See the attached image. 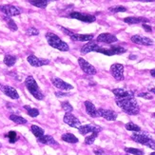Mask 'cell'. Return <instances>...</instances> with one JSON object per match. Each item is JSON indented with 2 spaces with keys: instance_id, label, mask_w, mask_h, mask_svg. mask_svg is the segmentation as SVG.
Segmentation results:
<instances>
[{
  "instance_id": "11",
  "label": "cell",
  "mask_w": 155,
  "mask_h": 155,
  "mask_svg": "<svg viewBox=\"0 0 155 155\" xmlns=\"http://www.w3.org/2000/svg\"><path fill=\"white\" fill-rule=\"evenodd\" d=\"M51 83L54 85L58 90L62 91H71L73 89V87L69 84L65 82V81H63L62 79L60 78H57V77H53L51 78Z\"/></svg>"
},
{
  "instance_id": "39",
  "label": "cell",
  "mask_w": 155,
  "mask_h": 155,
  "mask_svg": "<svg viewBox=\"0 0 155 155\" xmlns=\"http://www.w3.org/2000/svg\"><path fill=\"white\" fill-rule=\"evenodd\" d=\"M55 95L57 96V97H64V96H70L71 94L70 93H65V92H60V91H58V92H55Z\"/></svg>"
},
{
  "instance_id": "21",
  "label": "cell",
  "mask_w": 155,
  "mask_h": 155,
  "mask_svg": "<svg viewBox=\"0 0 155 155\" xmlns=\"http://www.w3.org/2000/svg\"><path fill=\"white\" fill-rule=\"evenodd\" d=\"M39 143L44 144V145H48V146H57L56 141L53 139L52 136L51 135H43L42 137H40L37 139Z\"/></svg>"
},
{
  "instance_id": "28",
  "label": "cell",
  "mask_w": 155,
  "mask_h": 155,
  "mask_svg": "<svg viewBox=\"0 0 155 155\" xmlns=\"http://www.w3.org/2000/svg\"><path fill=\"white\" fill-rule=\"evenodd\" d=\"M110 51L111 55H114V54H122V53H125L127 50L121 46H111L110 48Z\"/></svg>"
},
{
  "instance_id": "44",
  "label": "cell",
  "mask_w": 155,
  "mask_h": 155,
  "mask_svg": "<svg viewBox=\"0 0 155 155\" xmlns=\"http://www.w3.org/2000/svg\"><path fill=\"white\" fill-rule=\"evenodd\" d=\"M150 155H155V152H152V153H150Z\"/></svg>"
},
{
  "instance_id": "29",
  "label": "cell",
  "mask_w": 155,
  "mask_h": 155,
  "mask_svg": "<svg viewBox=\"0 0 155 155\" xmlns=\"http://www.w3.org/2000/svg\"><path fill=\"white\" fill-rule=\"evenodd\" d=\"M17 58L15 55H11V54H7L4 57V64L7 65L8 67H12L16 63Z\"/></svg>"
},
{
  "instance_id": "46",
  "label": "cell",
  "mask_w": 155,
  "mask_h": 155,
  "mask_svg": "<svg viewBox=\"0 0 155 155\" xmlns=\"http://www.w3.org/2000/svg\"><path fill=\"white\" fill-rule=\"evenodd\" d=\"M2 147V145H1V144H0V147Z\"/></svg>"
},
{
  "instance_id": "10",
  "label": "cell",
  "mask_w": 155,
  "mask_h": 155,
  "mask_svg": "<svg viewBox=\"0 0 155 155\" xmlns=\"http://www.w3.org/2000/svg\"><path fill=\"white\" fill-rule=\"evenodd\" d=\"M63 120L67 125H69L71 127H74V129H79V127L82 126L79 119L76 116L73 115L71 112H66Z\"/></svg>"
},
{
  "instance_id": "34",
  "label": "cell",
  "mask_w": 155,
  "mask_h": 155,
  "mask_svg": "<svg viewBox=\"0 0 155 155\" xmlns=\"http://www.w3.org/2000/svg\"><path fill=\"white\" fill-rule=\"evenodd\" d=\"M109 11L110 12H113V13H117V12H125L127 11V9L124 6H114V7H110V8H109Z\"/></svg>"
},
{
  "instance_id": "12",
  "label": "cell",
  "mask_w": 155,
  "mask_h": 155,
  "mask_svg": "<svg viewBox=\"0 0 155 155\" xmlns=\"http://www.w3.org/2000/svg\"><path fill=\"white\" fill-rule=\"evenodd\" d=\"M102 127L97 125H84L81 126L78 130L82 135H86L87 133H92V132H97L99 133L100 131H102Z\"/></svg>"
},
{
  "instance_id": "32",
  "label": "cell",
  "mask_w": 155,
  "mask_h": 155,
  "mask_svg": "<svg viewBox=\"0 0 155 155\" xmlns=\"http://www.w3.org/2000/svg\"><path fill=\"white\" fill-rule=\"evenodd\" d=\"M98 136V133L97 132H92L91 135L87 136L85 138V144L86 145H92L94 143V141H95L96 137Z\"/></svg>"
},
{
  "instance_id": "5",
  "label": "cell",
  "mask_w": 155,
  "mask_h": 155,
  "mask_svg": "<svg viewBox=\"0 0 155 155\" xmlns=\"http://www.w3.org/2000/svg\"><path fill=\"white\" fill-rule=\"evenodd\" d=\"M60 28L65 33H67L70 36L72 41H91V40L93 39V35H79V33L71 32L69 30L62 28V27H60Z\"/></svg>"
},
{
  "instance_id": "42",
  "label": "cell",
  "mask_w": 155,
  "mask_h": 155,
  "mask_svg": "<svg viewBox=\"0 0 155 155\" xmlns=\"http://www.w3.org/2000/svg\"><path fill=\"white\" fill-rule=\"evenodd\" d=\"M150 91L155 94V87H151V89H150Z\"/></svg>"
},
{
  "instance_id": "23",
  "label": "cell",
  "mask_w": 155,
  "mask_h": 155,
  "mask_svg": "<svg viewBox=\"0 0 155 155\" xmlns=\"http://www.w3.org/2000/svg\"><path fill=\"white\" fill-rule=\"evenodd\" d=\"M61 139L64 142H67V143H71V144H76L78 143V138L73 135L72 133H64L63 135L61 136Z\"/></svg>"
},
{
  "instance_id": "40",
  "label": "cell",
  "mask_w": 155,
  "mask_h": 155,
  "mask_svg": "<svg viewBox=\"0 0 155 155\" xmlns=\"http://www.w3.org/2000/svg\"><path fill=\"white\" fill-rule=\"evenodd\" d=\"M142 27H143V29H144L146 31H147V32L152 31V28H151L150 26H149V25H147V24H142Z\"/></svg>"
},
{
  "instance_id": "7",
  "label": "cell",
  "mask_w": 155,
  "mask_h": 155,
  "mask_svg": "<svg viewBox=\"0 0 155 155\" xmlns=\"http://www.w3.org/2000/svg\"><path fill=\"white\" fill-rule=\"evenodd\" d=\"M70 17L73 19H77L80 20L82 22L86 23H91L94 22L96 20V17L91 15H87V13H81L79 12H71L70 13Z\"/></svg>"
},
{
  "instance_id": "41",
  "label": "cell",
  "mask_w": 155,
  "mask_h": 155,
  "mask_svg": "<svg viewBox=\"0 0 155 155\" xmlns=\"http://www.w3.org/2000/svg\"><path fill=\"white\" fill-rule=\"evenodd\" d=\"M150 74H151L153 77H155V69H153V70L150 71Z\"/></svg>"
},
{
  "instance_id": "16",
  "label": "cell",
  "mask_w": 155,
  "mask_h": 155,
  "mask_svg": "<svg viewBox=\"0 0 155 155\" xmlns=\"http://www.w3.org/2000/svg\"><path fill=\"white\" fill-rule=\"evenodd\" d=\"M117 37L115 35H111V33H101V35H98L96 41L97 42H101V43H105V44H112L117 42Z\"/></svg>"
},
{
  "instance_id": "33",
  "label": "cell",
  "mask_w": 155,
  "mask_h": 155,
  "mask_svg": "<svg viewBox=\"0 0 155 155\" xmlns=\"http://www.w3.org/2000/svg\"><path fill=\"white\" fill-rule=\"evenodd\" d=\"M125 151L129 154H133V155H144V151L138 150V149H134V147H125Z\"/></svg>"
},
{
  "instance_id": "15",
  "label": "cell",
  "mask_w": 155,
  "mask_h": 155,
  "mask_svg": "<svg viewBox=\"0 0 155 155\" xmlns=\"http://www.w3.org/2000/svg\"><path fill=\"white\" fill-rule=\"evenodd\" d=\"M112 92L114 95L116 96V99H124V98H130V97H134V91L126 90V89H114L112 90Z\"/></svg>"
},
{
  "instance_id": "24",
  "label": "cell",
  "mask_w": 155,
  "mask_h": 155,
  "mask_svg": "<svg viewBox=\"0 0 155 155\" xmlns=\"http://www.w3.org/2000/svg\"><path fill=\"white\" fill-rule=\"evenodd\" d=\"M31 132L33 133V135H35L37 139L40 138V137H42L43 135H45V134H44V133H45L44 130L41 129L40 127L36 126V125H32V126L31 127Z\"/></svg>"
},
{
  "instance_id": "43",
  "label": "cell",
  "mask_w": 155,
  "mask_h": 155,
  "mask_svg": "<svg viewBox=\"0 0 155 155\" xmlns=\"http://www.w3.org/2000/svg\"><path fill=\"white\" fill-rule=\"evenodd\" d=\"M130 59H136V56L135 55H130Z\"/></svg>"
},
{
  "instance_id": "36",
  "label": "cell",
  "mask_w": 155,
  "mask_h": 155,
  "mask_svg": "<svg viewBox=\"0 0 155 155\" xmlns=\"http://www.w3.org/2000/svg\"><path fill=\"white\" fill-rule=\"evenodd\" d=\"M61 107H62V110H65L66 112H71L73 110V107L69 103V102H62L61 103Z\"/></svg>"
},
{
  "instance_id": "20",
  "label": "cell",
  "mask_w": 155,
  "mask_h": 155,
  "mask_svg": "<svg viewBox=\"0 0 155 155\" xmlns=\"http://www.w3.org/2000/svg\"><path fill=\"white\" fill-rule=\"evenodd\" d=\"M150 19H147L146 17H135V16H131V17H126L124 18V22L130 25H133V24H145L147 22H149Z\"/></svg>"
},
{
  "instance_id": "18",
  "label": "cell",
  "mask_w": 155,
  "mask_h": 155,
  "mask_svg": "<svg viewBox=\"0 0 155 155\" xmlns=\"http://www.w3.org/2000/svg\"><path fill=\"white\" fill-rule=\"evenodd\" d=\"M130 40L133 43L138 44V45H143V46H151L153 44V40L152 39H150L149 37H145V36H142V35H139L131 36Z\"/></svg>"
},
{
  "instance_id": "30",
  "label": "cell",
  "mask_w": 155,
  "mask_h": 155,
  "mask_svg": "<svg viewBox=\"0 0 155 155\" xmlns=\"http://www.w3.org/2000/svg\"><path fill=\"white\" fill-rule=\"evenodd\" d=\"M24 109L31 117H37L39 115V110L35 107H31L30 106H24Z\"/></svg>"
},
{
  "instance_id": "45",
  "label": "cell",
  "mask_w": 155,
  "mask_h": 155,
  "mask_svg": "<svg viewBox=\"0 0 155 155\" xmlns=\"http://www.w3.org/2000/svg\"><path fill=\"white\" fill-rule=\"evenodd\" d=\"M153 116H154V118H155V112L153 113Z\"/></svg>"
},
{
  "instance_id": "38",
  "label": "cell",
  "mask_w": 155,
  "mask_h": 155,
  "mask_svg": "<svg viewBox=\"0 0 155 155\" xmlns=\"http://www.w3.org/2000/svg\"><path fill=\"white\" fill-rule=\"evenodd\" d=\"M137 96H138V97L145 98V99H147V100H151V99L153 98V96L150 95V93H147V92H141V93L138 94Z\"/></svg>"
},
{
  "instance_id": "31",
  "label": "cell",
  "mask_w": 155,
  "mask_h": 155,
  "mask_svg": "<svg viewBox=\"0 0 155 155\" xmlns=\"http://www.w3.org/2000/svg\"><path fill=\"white\" fill-rule=\"evenodd\" d=\"M125 127H126V130H130V131H134V132H140L141 131V127L139 126H137L136 124L132 123V122L126 124Z\"/></svg>"
},
{
  "instance_id": "4",
  "label": "cell",
  "mask_w": 155,
  "mask_h": 155,
  "mask_svg": "<svg viewBox=\"0 0 155 155\" xmlns=\"http://www.w3.org/2000/svg\"><path fill=\"white\" fill-rule=\"evenodd\" d=\"M131 139L138 144L147 146L155 150V141L145 133H133L131 135Z\"/></svg>"
},
{
  "instance_id": "9",
  "label": "cell",
  "mask_w": 155,
  "mask_h": 155,
  "mask_svg": "<svg viewBox=\"0 0 155 155\" xmlns=\"http://www.w3.org/2000/svg\"><path fill=\"white\" fill-rule=\"evenodd\" d=\"M111 75L118 81L124 80V66L122 64L115 63L110 67Z\"/></svg>"
},
{
  "instance_id": "25",
  "label": "cell",
  "mask_w": 155,
  "mask_h": 155,
  "mask_svg": "<svg viewBox=\"0 0 155 155\" xmlns=\"http://www.w3.org/2000/svg\"><path fill=\"white\" fill-rule=\"evenodd\" d=\"M3 20L6 22L7 26H8V28H9L11 31H17L18 27H17V25L15 24V22L13 21V20H12L11 17L4 16V17H3Z\"/></svg>"
},
{
  "instance_id": "37",
  "label": "cell",
  "mask_w": 155,
  "mask_h": 155,
  "mask_svg": "<svg viewBox=\"0 0 155 155\" xmlns=\"http://www.w3.org/2000/svg\"><path fill=\"white\" fill-rule=\"evenodd\" d=\"M39 35V31L35 28H33V27H31L28 30H27V35L29 36H36Z\"/></svg>"
},
{
  "instance_id": "2",
  "label": "cell",
  "mask_w": 155,
  "mask_h": 155,
  "mask_svg": "<svg viewBox=\"0 0 155 155\" xmlns=\"http://www.w3.org/2000/svg\"><path fill=\"white\" fill-rule=\"evenodd\" d=\"M46 38H47V40H48L49 45L51 47H52V48L59 50L61 51H68L70 50L69 45L67 44L66 42H64L61 38L58 37L53 32H47L46 33Z\"/></svg>"
},
{
  "instance_id": "27",
  "label": "cell",
  "mask_w": 155,
  "mask_h": 155,
  "mask_svg": "<svg viewBox=\"0 0 155 155\" xmlns=\"http://www.w3.org/2000/svg\"><path fill=\"white\" fill-rule=\"evenodd\" d=\"M10 120H12V122H15L17 125H25V124H27V122H28L25 118H23L22 116L16 115V114H11Z\"/></svg>"
},
{
  "instance_id": "13",
  "label": "cell",
  "mask_w": 155,
  "mask_h": 155,
  "mask_svg": "<svg viewBox=\"0 0 155 155\" xmlns=\"http://www.w3.org/2000/svg\"><path fill=\"white\" fill-rule=\"evenodd\" d=\"M97 116L103 117L107 121H115L117 118V113L111 110L99 109L97 110Z\"/></svg>"
},
{
  "instance_id": "14",
  "label": "cell",
  "mask_w": 155,
  "mask_h": 155,
  "mask_svg": "<svg viewBox=\"0 0 155 155\" xmlns=\"http://www.w3.org/2000/svg\"><path fill=\"white\" fill-rule=\"evenodd\" d=\"M0 91H1L5 95L12 99H18L19 98V94L17 91L11 86H7V85H1L0 84Z\"/></svg>"
},
{
  "instance_id": "17",
  "label": "cell",
  "mask_w": 155,
  "mask_h": 155,
  "mask_svg": "<svg viewBox=\"0 0 155 155\" xmlns=\"http://www.w3.org/2000/svg\"><path fill=\"white\" fill-rule=\"evenodd\" d=\"M28 62L32 66V67H42V66H45V65H49L50 64V60L48 59H41V58H38L36 57L35 55H29L28 58Z\"/></svg>"
},
{
  "instance_id": "1",
  "label": "cell",
  "mask_w": 155,
  "mask_h": 155,
  "mask_svg": "<svg viewBox=\"0 0 155 155\" xmlns=\"http://www.w3.org/2000/svg\"><path fill=\"white\" fill-rule=\"evenodd\" d=\"M116 104L129 115H137L140 112V107L134 97L116 99Z\"/></svg>"
},
{
  "instance_id": "19",
  "label": "cell",
  "mask_w": 155,
  "mask_h": 155,
  "mask_svg": "<svg viewBox=\"0 0 155 155\" xmlns=\"http://www.w3.org/2000/svg\"><path fill=\"white\" fill-rule=\"evenodd\" d=\"M100 48V46L94 41H90L87 44H85L82 48H81L80 51L82 54H87V53L91 52V51H97V50Z\"/></svg>"
},
{
  "instance_id": "8",
  "label": "cell",
  "mask_w": 155,
  "mask_h": 155,
  "mask_svg": "<svg viewBox=\"0 0 155 155\" xmlns=\"http://www.w3.org/2000/svg\"><path fill=\"white\" fill-rule=\"evenodd\" d=\"M78 64L80 66L81 70H82L86 74H89V75H94L96 74V69L94 68V67L92 65H91L87 61H86V60L82 57L78 58Z\"/></svg>"
},
{
  "instance_id": "26",
  "label": "cell",
  "mask_w": 155,
  "mask_h": 155,
  "mask_svg": "<svg viewBox=\"0 0 155 155\" xmlns=\"http://www.w3.org/2000/svg\"><path fill=\"white\" fill-rule=\"evenodd\" d=\"M29 3L31 4L32 6L37 7V8L45 9L48 6L49 1H47V0H29Z\"/></svg>"
},
{
  "instance_id": "35",
  "label": "cell",
  "mask_w": 155,
  "mask_h": 155,
  "mask_svg": "<svg viewBox=\"0 0 155 155\" xmlns=\"http://www.w3.org/2000/svg\"><path fill=\"white\" fill-rule=\"evenodd\" d=\"M6 136L8 137L9 142L12 143V144L15 143L16 141H17V133L15 131H10V132H8V134H7Z\"/></svg>"
},
{
  "instance_id": "3",
  "label": "cell",
  "mask_w": 155,
  "mask_h": 155,
  "mask_svg": "<svg viewBox=\"0 0 155 155\" xmlns=\"http://www.w3.org/2000/svg\"><path fill=\"white\" fill-rule=\"evenodd\" d=\"M25 85L27 89L30 91V93L37 100H43L44 99V94L40 91L39 87L32 76H28L25 79Z\"/></svg>"
},
{
  "instance_id": "6",
  "label": "cell",
  "mask_w": 155,
  "mask_h": 155,
  "mask_svg": "<svg viewBox=\"0 0 155 155\" xmlns=\"http://www.w3.org/2000/svg\"><path fill=\"white\" fill-rule=\"evenodd\" d=\"M0 12H3L4 15L8 17L16 16L21 13V10L12 5H1L0 6Z\"/></svg>"
},
{
  "instance_id": "22",
  "label": "cell",
  "mask_w": 155,
  "mask_h": 155,
  "mask_svg": "<svg viewBox=\"0 0 155 155\" xmlns=\"http://www.w3.org/2000/svg\"><path fill=\"white\" fill-rule=\"evenodd\" d=\"M85 107H86V110L87 113L89 114L91 117H97V110L95 106H94L90 101H86L85 102Z\"/></svg>"
}]
</instances>
